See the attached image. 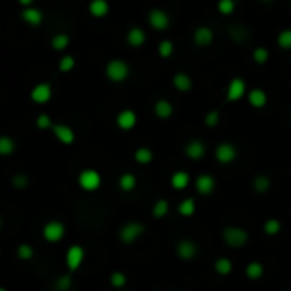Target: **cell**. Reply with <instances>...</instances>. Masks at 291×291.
I'll use <instances>...</instances> for the list:
<instances>
[{"label": "cell", "instance_id": "cell-1", "mask_svg": "<svg viewBox=\"0 0 291 291\" xmlns=\"http://www.w3.org/2000/svg\"><path fill=\"white\" fill-rule=\"evenodd\" d=\"M106 77L113 82V84H121L130 77V65L121 58H114V60L108 61L106 65Z\"/></svg>", "mask_w": 291, "mask_h": 291}, {"label": "cell", "instance_id": "cell-2", "mask_svg": "<svg viewBox=\"0 0 291 291\" xmlns=\"http://www.w3.org/2000/svg\"><path fill=\"white\" fill-rule=\"evenodd\" d=\"M223 240L229 247H234V249H239V247H244L249 240V234L244 229H239V227H227L223 230Z\"/></svg>", "mask_w": 291, "mask_h": 291}, {"label": "cell", "instance_id": "cell-3", "mask_svg": "<svg viewBox=\"0 0 291 291\" xmlns=\"http://www.w3.org/2000/svg\"><path fill=\"white\" fill-rule=\"evenodd\" d=\"M145 232V227L142 223L138 221H128L124 223L123 227H121L119 230V239L124 242V244H133V242H137L142 234Z\"/></svg>", "mask_w": 291, "mask_h": 291}, {"label": "cell", "instance_id": "cell-4", "mask_svg": "<svg viewBox=\"0 0 291 291\" xmlns=\"http://www.w3.org/2000/svg\"><path fill=\"white\" fill-rule=\"evenodd\" d=\"M101 182H103L101 174L94 171V169H85L79 176V186L84 189V191H95V189L101 187Z\"/></svg>", "mask_w": 291, "mask_h": 291}, {"label": "cell", "instance_id": "cell-5", "mask_svg": "<svg viewBox=\"0 0 291 291\" xmlns=\"http://www.w3.org/2000/svg\"><path fill=\"white\" fill-rule=\"evenodd\" d=\"M148 24L155 31H166L171 26V16L162 9H152L148 12Z\"/></svg>", "mask_w": 291, "mask_h": 291}, {"label": "cell", "instance_id": "cell-6", "mask_svg": "<svg viewBox=\"0 0 291 291\" xmlns=\"http://www.w3.org/2000/svg\"><path fill=\"white\" fill-rule=\"evenodd\" d=\"M244 95H247L245 80L240 79V77L232 79L229 87H227V101H229V103H237V101H240Z\"/></svg>", "mask_w": 291, "mask_h": 291}, {"label": "cell", "instance_id": "cell-7", "mask_svg": "<svg viewBox=\"0 0 291 291\" xmlns=\"http://www.w3.org/2000/svg\"><path fill=\"white\" fill-rule=\"evenodd\" d=\"M31 101L36 104H46L50 103L51 95H53V89L51 85L48 84V82H40V84H36L35 87H33L31 90Z\"/></svg>", "mask_w": 291, "mask_h": 291}, {"label": "cell", "instance_id": "cell-8", "mask_svg": "<svg viewBox=\"0 0 291 291\" xmlns=\"http://www.w3.org/2000/svg\"><path fill=\"white\" fill-rule=\"evenodd\" d=\"M84 257H85V250L82 245H72L69 250H67V268L70 271H77L84 263Z\"/></svg>", "mask_w": 291, "mask_h": 291}, {"label": "cell", "instance_id": "cell-9", "mask_svg": "<svg viewBox=\"0 0 291 291\" xmlns=\"http://www.w3.org/2000/svg\"><path fill=\"white\" fill-rule=\"evenodd\" d=\"M65 235V225L58 220H53V221H48L43 229V237L48 240V242H60Z\"/></svg>", "mask_w": 291, "mask_h": 291}, {"label": "cell", "instance_id": "cell-10", "mask_svg": "<svg viewBox=\"0 0 291 291\" xmlns=\"http://www.w3.org/2000/svg\"><path fill=\"white\" fill-rule=\"evenodd\" d=\"M137 113L132 109H123L119 111L118 116H116V124H118V128L124 130V132H130V130H133L135 126H137Z\"/></svg>", "mask_w": 291, "mask_h": 291}, {"label": "cell", "instance_id": "cell-11", "mask_svg": "<svg viewBox=\"0 0 291 291\" xmlns=\"http://www.w3.org/2000/svg\"><path fill=\"white\" fill-rule=\"evenodd\" d=\"M51 132L53 135L56 137V140L63 145H72L75 142V133L70 126L67 124H60V123H55L51 126Z\"/></svg>", "mask_w": 291, "mask_h": 291}, {"label": "cell", "instance_id": "cell-12", "mask_svg": "<svg viewBox=\"0 0 291 291\" xmlns=\"http://www.w3.org/2000/svg\"><path fill=\"white\" fill-rule=\"evenodd\" d=\"M215 157L220 164H232L237 158V148L232 143H220L215 150Z\"/></svg>", "mask_w": 291, "mask_h": 291}, {"label": "cell", "instance_id": "cell-13", "mask_svg": "<svg viewBox=\"0 0 291 291\" xmlns=\"http://www.w3.org/2000/svg\"><path fill=\"white\" fill-rule=\"evenodd\" d=\"M21 19L27 24V26L38 27V26H41L43 21H45V14L41 12V9H36V7H26V9H22Z\"/></svg>", "mask_w": 291, "mask_h": 291}, {"label": "cell", "instance_id": "cell-14", "mask_svg": "<svg viewBox=\"0 0 291 291\" xmlns=\"http://www.w3.org/2000/svg\"><path fill=\"white\" fill-rule=\"evenodd\" d=\"M194 45L205 48V46H210L213 40H215V33H213V29H210L208 26H200L194 31Z\"/></svg>", "mask_w": 291, "mask_h": 291}, {"label": "cell", "instance_id": "cell-15", "mask_svg": "<svg viewBox=\"0 0 291 291\" xmlns=\"http://www.w3.org/2000/svg\"><path fill=\"white\" fill-rule=\"evenodd\" d=\"M196 191L201 194V196H210V194L215 191V179H213L210 174H201V176L196 177Z\"/></svg>", "mask_w": 291, "mask_h": 291}, {"label": "cell", "instance_id": "cell-16", "mask_svg": "<svg viewBox=\"0 0 291 291\" xmlns=\"http://www.w3.org/2000/svg\"><path fill=\"white\" fill-rule=\"evenodd\" d=\"M247 99H249V104L255 109H263L268 104V94L264 92V89H259V87L247 92Z\"/></svg>", "mask_w": 291, "mask_h": 291}, {"label": "cell", "instance_id": "cell-17", "mask_svg": "<svg viewBox=\"0 0 291 291\" xmlns=\"http://www.w3.org/2000/svg\"><path fill=\"white\" fill-rule=\"evenodd\" d=\"M145 41H147V35H145V31L142 27L135 26L126 33V43H128L130 46L140 48V46L145 45Z\"/></svg>", "mask_w": 291, "mask_h": 291}, {"label": "cell", "instance_id": "cell-18", "mask_svg": "<svg viewBox=\"0 0 291 291\" xmlns=\"http://www.w3.org/2000/svg\"><path fill=\"white\" fill-rule=\"evenodd\" d=\"M198 254V245L192 240H181L177 244V255L184 261H191Z\"/></svg>", "mask_w": 291, "mask_h": 291}, {"label": "cell", "instance_id": "cell-19", "mask_svg": "<svg viewBox=\"0 0 291 291\" xmlns=\"http://www.w3.org/2000/svg\"><path fill=\"white\" fill-rule=\"evenodd\" d=\"M184 152H186V155L191 160H201L206 153V147H205V143L200 142V140H192V142H189L186 145Z\"/></svg>", "mask_w": 291, "mask_h": 291}, {"label": "cell", "instance_id": "cell-20", "mask_svg": "<svg viewBox=\"0 0 291 291\" xmlns=\"http://www.w3.org/2000/svg\"><path fill=\"white\" fill-rule=\"evenodd\" d=\"M109 2L108 0H92L89 4V14L95 19H103L109 14Z\"/></svg>", "mask_w": 291, "mask_h": 291}, {"label": "cell", "instance_id": "cell-21", "mask_svg": "<svg viewBox=\"0 0 291 291\" xmlns=\"http://www.w3.org/2000/svg\"><path fill=\"white\" fill-rule=\"evenodd\" d=\"M153 113L160 119H169L174 114V106L167 99H158L153 106Z\"/></svg>", "mask_w": 291, "mask_h": 291}, {"label": "cell", "instance_id": "cell-22", "mask_svg": "<svg viewBox=\"0 0 291 291\" xmlns=\"http://www.w3.org/2000/svg\"><path fill=\"white\" fill-rule=\"evenodd\" d=\"M172 84L176 87V90H179V92H189L192 89V79L187 74H182V72H179V74L174 75Z\"/></svg>", "mask_w": 291, "mask_h": 291}, {"label": "cell", "instance_id": "cell-23", "mask_svg": "<svg viewBox=\"0 0 291 291\" xmlns=\"http://www.w3.org/2000/svg\"><path fill=\"white\" fill-rule=\"evenodd\" d=\"M189 182H191V177H189V174L184 171L174 172L171 177V184L174 189H186L189 186Z\"/></svg>", "mask_w": 291, "mask_h": 291}, {"label": "cell", "instance_id": "cell-24", "mask_svg": "<svg viewBox=\"0 0 291 291\" xmlns=\"http://www.w3.org/2000/svg\"><path fill=\"white\" fill-rule=\"evenodd\" d=\"M50 45L55 51H63V50H67L70 45V36L65 35V33H58V35L51 38Z\"/></svg>", "mask_w": 291, "mask_h": 291}, {"label": "cell", "instance_id": "cell-25", "mask_svg": "<svg viewBox=\"0 0 291 291\" xmlns=\"http://www.w3.org/2000/svg\"><path fill=\"white\" fill-rule=\"evenodd\" d=\"M245 274H247V278L252 279V281L261 279L264 274V266L261 263H249L245 268Z\"/></svg>", "mask_w": 291, "mask_h": 291}, {"label": "cell", "instance_id": "cell-26", "mask_svg": "<svg viewBox=\"0 0 291 291\" xmlns=\"http://www.w3.org/2000/svg\"><path fill=\"white\" fill-rule=\"evenodd\" d=\"M14 150H16V142H14L11 137L2 135V137H0V155H2V157H9V155L14 153Z\"/></svg>", "mask_w": 291, "mask_h": 291}, {"label": "cell", "instance_id": "cell-27", "mask_svg": "<svg viewBox=\"0 0 291 291\" xmlns=\"http://www.w3.org/2000/svg\"><path fill=\"white\" fill-rule=\"evenodd\" d=\"M232 269H234V264H232V261L227 259V257H220L215 263V271L220 276H229L232 273Z\"/></svg>", "mask_w": 291, "mask_h": 291}, {"label": "cell", "instance_id": "cell-28", "mask_svg": "<svg viewBox=\"0 0 291 291\" xmlns=\"http://www.w3.org/2000/svg\"><path fill=\"white\" fill-rule=\"evenodd\" d=\"M135 160H137L138 164H142V166H147L153 160V152L147 147H140L137 152H135Z\"/></svg>", "mask_w": 291, "mask_h": 291}, {"label": "cell", "instance_id": "cell-29", "mask_svg": "<svg viewBox=\"0 0 291 291\" xmlns=\"http://www.w3.org/2000/svg\"><path fill=\"white\" fill-rule=\"evenodd\" d=\"M177 211L179 215L182 216H192L194 213H196V203H194L192 198H187V200H184L181 205L177 206Z\"/></svg>", "mask_w": 291, "mask_h": 291}, {"label": "cell", "instance_id": "cell-30", "mask_svg": "<svg viewBox=\"0 0 291 291\" xmlns=\"http://www.w3.org/2000/svg\"><path fill=\"white\" fill-rule=\"evenodd\" d=\"M75 65H77V61H75L74 56H72V55H63L60 58V61H58V70H60L61 74H67V72L74 70Z\"/></svg>", "mask_w": 291, "mask_h": 291}, {"label": "cell", "instance_id": "cell-31", "mask_svg": "<svg viewBox=\"0 0 291 291\" xmlns=\"http://www.w3.org/2000/svg\"><path fill=\"white\" fill-rule=\"evenodd\" d=\"M119 187L126 192L133 191V189L137 187V177H135L133 174H123V176L119 177Z\"/></svg>", "mask_w": 291, "mask_h": 291}, {"label": "cell", "instance_id": "cell-32", "mask_svg": "<svg viewBox=\"0 0 291 291\" xmlns=\"http://www.w3.org/2000/svg\"><path fill=\"white\" fill-rule=\"evenodd\" d=\"M218 12L223 14V16H232L235 12V0H218Z\"/></svg>", "mask_w": 291, "mask_h": 291}, {"label": "cell", "instance_id": "cell-33", "mask_svg": "<svg viewBox=\"0 0 291 291\" xmlns=\"http://www.w3.org/2000/svg\"><path fill=\"white\" fill-rule=\"evenodd\" d=\"M252 58H254L255 63L264 65V63L269 60V50L264 46H257V48H254V51H252Z\"/></svg>", "mask_w": 291, "mask_h": 291}, {"label": "cell", "instance_id": "cell-34", "mask_svg": "<svg viewBox=\"0 0 291 291\" xmlns=\"http://www.w3.org/2000/svg\"><path fill=\"white\" fill-rule=\"evenodd\" d=\"M264 232L268 235H278L281 232V221L276 220V218H269V220L264 221Z\"/></svg>", "mask_w": 291, "mask_h": 291}, {"label": "cell", "instance_id": "cell-35", "mask_svg": "<svg viewBox=\"0 0 291 291\" xmlns=\"http://www.w3.org/2000/svg\"><path fill=\"white\" fill-rule=\"evenodd\" d=\"M271 186V181L268 176H257L252 182V187L255 189L257 192H266Z\"/></svg>", "mask_w": 291, "mask_h": 291}, {"label": "cell", "instance_id": "cell-36", "mask_svg": "<svg viewBox=\"0 0 291 291\" xmlns=\"http://www.w3.org/2000/svg\"><path fill=\"white\" fill-rule=\"evenodd\" d=\"M169 213V201L167 200H158L157 203L153 205V211L152 215L155 218H164Z\"/></svg>", "mask_w": 291, "mask_h": 291}, {"label": "cell", "instance_id": "cell-37", "mask_svg": "<svg viewBox=\"0 0 291 291\" xmlns=\"http://www.w3.org/2000/svg\"><path fill=\"white\" fill-rule=\"evenodd\" d=\"M174 53V43L171 40H162L158 43V55L162 58H171Z\"/></svg>", "mask_w": 291, "mask_h": 291}, {"label": "cell", "instance_id": "cell-38", "mask_svg": "<svg viewBox=\"0 0 291 291\" xmlns=\"http://www.w3.org/2000/svg\"><path fill=\"white\" fill-rule=\"evenodd\" d=\"M278 45L283 50H291V29H283L278 35Z\"/></svg>", "mask_w": 291, "mask_h": 291}, {"label": "cell", "instance_id": "cell-39", "mask_svg": "<svg viewBox=\"0 0 291 291\" xmlns=\"http://www.w3.org/2000/svg\"><path fill=\"white\" fill-rule=\"evenodd\" d=\"M218 123H220V111L213 109L205 116V124L208 126V128H215Z\"/></svg>", "mask_w": 291, "mask_h": 291}, {"label": "cell", "instance_id": "cell-40", "mask_svg": "<svg viewBox=\"0 0 291 291\" xmlns=\"http://www.w3.org/2000/svg\"><path fill=\"white\" fill-rule=\"evenodd\" d=\"M53 124H55V123H53V119H51L48 114H45V113L40 114V116L36 118V126H38L40 130H51Z\"/></svg>", "mask_w": 291, "mask_h": 291}, {"label": "cell", "instance_id": "cell-41", "mask_svg": "<svg viewBox=\"0 0 291 291\" xmlns=\"http://www.w3.org/2000/svg\"><path fill=\"white\" fill-rule=\"evenodd\" d=\"M17 255L21 257L22 261H29L33 255H35V250H33V247L29 244H21L17 249Z\"/></svg>", "mask_w": 291, "mask_h": 291}, {"label": "cell", "instance_id": "cell-42", "mask_svg": "<svg viewBox=\"0 0 291 291\" xmlns=\"http://www.w3.org/2000/svg\"><path fill=\"white\" fill-rule=\"evenodd\" d=\"M111 284L114 286V288H123V286L126 284V276L123 273H119V271H116V273L111 274Z\"/></svg>", "mask_w": 291, "mask_h": 291}, {"label": "cell", "instance_id": "cell-43", "mask_svg": "<svg viewBox=\"0 0 291 291\" xmlns=\"http://www.w3.org/2000/svg\"><path fill=\"white\" fill-rule=\"evenodd\" d=\"M56 288L60 291H67L72 288V276H61V278H58L56 281Z\"/></svg>", "mask_w": 291, "mask_h": 291}, {"label": "cell", "instance_id": "cell-44", "mask_svg": "<svg viewBox=\"0 0 291 291\" xmlns=\"http://www.w3.org/2000/svg\"><path fill=\"white\" fill-rule=\"evenodd\" d=\"M27 182H29V179H27L26 174H16V176L12 177V186H16L19 189L26 187Z\"/></svg>", "mask_w": 291, "mask_h": 291}, {"label": "cell", "instance_id": "cell-45", "mask_svg": "<svg viewBox=\"0 0 291 291\" xmlns=\"http://www.w3.org/2000/svg\"><path fill=\"white\" fill-rule=\"evenodd\" d=\"M19 4L26 9V7H33V4H35V0H19Z\"/></svg>", "mask_w": 291, "mask_h": 291}, {"label": "cell", "instance_id": "cell-46", "mask_svg": "<svg viewBox=\"0 0 291 291\" xmlns=\"http://www.w3.org/2000/svg\"><path fill=\"white\" fill-rule=\"evenodd\" d=\"M261 2H273V0H261Z\"/></svg>", "mask_w": 291, "mask_h": 291}, {"label": "cell", "instance_id": "cell-47", "mask_svg": "<svg viewBox=\"0 0 291 291\" xmlns=\"http://www.w3.org/2000/svg\"><path fill=\"white\" fill-rule=\"evenodd\" d=\"M0 291H7V289L6 288H0Z\"/></svg>", "mask_w": 291, "mask_h": 291}, {"label": "cell", "instance_id": "cell-48", "mask_svg": "<svg viewBox=\"0 0 291 291\" xmlns=\"http://www.w3.org/2000/svg\"><path fill=\"white\" fill-rule=\"evenodd\" d=\"M0 227H2V220H0Z\"/></svg>", "mask_w": 291, "mask_h": 291}]
</instances>
